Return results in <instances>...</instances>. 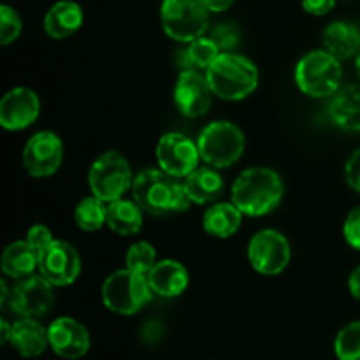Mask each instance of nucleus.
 Wrapping results in <instances>:
<instances>
[{"label":"nucleus","mask_w":360,"mask_h":360,"mask_svg":"<svg viewBox=\"0 0 360 360\" xmlns=\"http://www.w3.org/2000/svg\"><path fill=\"white\" fill-rule=\"evenodd\" d=\"M345 174H347L348 185H350L355 192L360 193V148L348 158Z\"/></svg>","instance_id":"nucleus-34"},{"label":"nucleus","mask_w":360,"mask_h":360,"mask_svg":"<svg viewBox=\"0 0 360 360\" xmlns=\"http://www.w3.org/2000/svg\"><path fill=\"white\" fill-rule=\"evenodd\" d=\"M155 153L162 171L176 178H186L190 172L195 171L200 158L197 144L179 132H169L162 136Z\"/></svg>","instance_id":"nucleus-11"},{"label":"nucleus","mask_w":360,"mask_h":360,"mask_svg":"<svg viewBox=\"0 0 360 360\" xmlns=\"http://www.w3.org/2000/svg\"><path fill=\"white\" fill-rule=\"evenodd\" d=\"M134 176L127 158L118 151H108L91 164L88 172V185L91 193L104 202L122 199L127 190L132 188Z\"/></svg>","instance_id":"nucleus-8"},{"label":"nucleus","mask_w":360,"mask_h":360,"mask_svg":"<svg viewBox=\"0 0 360 360\" xmlns=\"http://www.w3.org/2000/svg\"><path fill=\"white\" fill-rule=\"evenodd\" d=\"M53 285L42 274H28L16 280L7 297L11 311L16 313L20 319L44 316L53 308Z\"/></svg>","instance_id":"nucleus-9"},{"label":"nucleus","mask_w":360,"mask_h":360,"mask_svg":"<svg viewBox=\"0 0 360 360\" xmlns=\"http://www.w3.org/2000/svg\"><path fill=\"white\" fill-rule=\"evenodd\" d=\"M283 197V181L267 167L243 171L232 185V202L246 217H264L278 207Z\"/></svg>","instance_id":"nucleus-2"},{"label":"nucleus","mask_w":360,"mask_h":360,"mask_svg":"<svg viewBox=\"0 0 360 360\" xmlns=\"http://www.w3.org/2000/svg\"><path fill=\"white\" fill-rule=\"evenodd\" d=\"M74 218L81 231L95 232L108 224V206L98 197H86L77 204L74 211Z\"/></svg>","instance_id":"nucleus-27"},{"label":"nucleus","mask_w":360,"mask_h":360,"mask_svg":"<svg viewBox=\"0 0 360 360\" xmlns=\"http://www.w3.org/2000/svg\"><path fill=\"white\" fill-rule=\"evenodd\" d=\"M211 86L206 76L195 69L181 70L174 86V102L186 118H199L211 108Z\"/></svg>","instance_id":"nucleus-14"},{"label":"nucleus","mask_w":360,"mask_h":360,"mask_svg":"<svg viewBox=\"0 0 360 360\" xmlns=\"http://www.w3.org/2000/svg\"><path fill=\"white\" fill-rule=\"evenodd\" d=\"M39 267V253L28 241H16L7 246L2 253V271L13 280L34 274Z\"/></svg>","instance_id":"nucleus-24"},{"label":"nucleus","mask_w":360,"mask_h":360,"mask_svg":"<svg viewBox=\"0 0 360 360\" xmlns=\"http://www.w3.org/2000/svg\"><path fill=\"white\" fill-rule=\"evenodd\" d=\"M151 290L146 274L132 269H122L105 278L102 285V302L105 308L118 315H136L150 302Z\"/></svg>","instance_id":"nucleus-4"},{"label":"nucleus","mask_w":360,"mask_h":360,"mask_svg":"<svg viewBox=\"0 0 360 360\" xmlns=\"http://www.w3.org/2000/svg\"><path fill=\"white\" fill-rule=\"evenodd\" d=\"M336 6V0H302V9L313 16H323Z\"/></svg>","instance_id":"nucleus-35"},{"label":"nucleus","mask_w":360,"mask_h":360,"mask_svg":"<svg viewBox=\"0 0 360 360\" xmlns=\"http://www.w3.org/2000/svg\"><path fill=\"white\" fill-rule=\"evenodd\" d=\"M81 25H83V9L79 4L70 0H60L53 4L44 18V30L53 39L70 37L79 30Z\"/></svg>","instance_id":"nucleus-20"},{"label":"nucleus","mask_w":360,"mask_h":360,"mask_svg":"<svg viewBox=\"0 0 360 360\" xmlns=\"http://www.w3.org/2000/svg\"><path fill=\"white\" fill-rule=\"evenodd\" d=\"M39 271L53 287H67L79 276V255L69 243L53 241L39 253Z\"/></svg>","instance_id":"nucleus-12"},{"label":"nucleus","mask_w":360,"mask_h":360,"mask_svg":"<svg viewBox=\"0 0 360 360\" xmlns=\"http://www.w3.org/2000/svg\"><path fill=\"white\" fill-rule=\"evenodd\" d=\"M243 213L234 202L213 204L202 217V227L210 236L218 239L231 238L241 227Z\"/></svg>","instance_id":"nucleus-23"},{"label":"nucleus","mask_w":360,"mask_h":360,"mask_svg":"<svg viewBox=\"0 0 360 360\" xmlns=\"http://www.w3.org/2000/svg\"><path fill=\"white\" fill-rule=\"evenodd\" d=\"M132 193L141 210L157 217L181 213L192 204L185 183L162 169H146L134 176Z\"/></svg>","instance_id":"nucleus-1"},{"label":"nucleus","mask_w":360,"mask_h":360,"mask_svg":"<svg viewBox=\"0 0 360 360\" xmlns=\"http://www.w3.org/2000/svg\"><path fill=\"white\" fill-rule=\"evenodd\" d=\"M333 123L348 132H360V86L340 88L329 102Z\"/></svg>","instance_id":"nucleus-19"},{"label":"nucleus","mask_w":360,"mask_h":360,"mask_svg":"<svg viewBox=\"0 0 360 360\" xmlns=\"http://www.w3.org/2000/svg\"><path fill=\"white\" fill-rule=\"evenodd\" d=\"M210 13H224L234 4V0H204Z\"/></svg>","instance_id":"nucleus-36"},{"label":"nucleus","mask_w":360,"mask_h":360,"mask_svg":"<svg viewBox=\"0 0 360 360\" xmlns=\"http://www.w3.org/2000/svg\"><path fill=\"white\" fill-rule=\"evenodd\" d=\"M343 234L352 248L360 250V206L348 213L343 225Z\"/></svg>","instance_id":"nucleus-32"},{"label":"nucleus","mask_w":360,"mask_h":360,"mask_svg":"<svg viewBox=\"0 0 360 360\" xmlns=\"http://www.w3.org/2000/svg\"><path fill=\"white\" fill-rule=\"evenodd\" d=\"M248 260L257 273L276 276L290 262V245L281 232L264 229L250 239Z\"/></svg>","instance_id":"nucleus-10"},{"label":"nucleus","mask_w":360,"mask_h":360,"mask_svg":"<svg viewBox=\"0 0 360 360\" xmlns=\"http://www.w3.org/2000/svg\"><path fill=\"white\" fill-rule=\"evenodd\" d=\"M151 290L162 297H178L188 287V271L176 260H160L148 273Z\"/></svg>","instance_id":"nucleus-17"},{"label":"nucleus","mask_w":360,"mask_h":360,"mask_svg":"<svg viewBox=\"0 0 360 360\" xmlns=\"http://www.w3.org/2000/svg\"><path fill=\"white\" fill-rule=\"evenodd\" d=\"M355 65H357V72H359V77H360V51L357 55V62H355Z\"/></svg>","instance_id":"nucleus-39"},{"label":"nucleus","mask_w":360,"mask_h":360,"mask_svg":"<svg viewBox=\"0 0 360 360\" xmlns=\"http://www.w3.org/2000/svg\"><path fill=\"white\" fill-rule=\"evenodd\" d=\"M127 267L136 273L146 274L153 269V266L157 264V253L155 248L146 241H139L136 245H132L127 252Z\"/></svg>","instance_id":"nucleus-29"},{"label":"nucleus","mask_w":360,"mask_h":360,"mask_svg":"<svg viewBox=\"0 0 360 360\" xmlns=\"http://www.w3.org/2000/svg\"><path fill=\"white\" fill-rule=\"evenodd\" d=\"M341 63L327 51H309L295 67V83L309 97H330L340 90Z\"/></svg>","instance_id":"nucleus-5"},{"label":"nucleus","mask_w":360,"mask_h":360,"mask_svg":"<svg viewBox=\"0 0 360 360\" xmlns=\"http://www.w3.org/2000/svg\"><path fill=\"white\" fill-rule=\"evenodd\" d=\"M9 343L21 357H39L49 347L48 329L35 319H20L13 323Z\"/></svg>","instance_id":"nucleus-18"},{"label":"nucleus","mask_w":360,"mask_h":360,"mask_svg":"<svg viewBox=\"0 0 360 360\" xmlns=\"http://www.w3.org/2000/svg\"><path fill=\"white\" fill-rule=\"evenodd\" d=\"M41 104L28 88L9 90L0 101V125L7 130H23L37 120Z\"/></svg>","instance_id":"nucleus-16"},{"label":"nucleus","mask_w":360,"mask_h":360,"mask_svg":"<svg viewBox=\"0 0 360 360\" xmlns=\"http://www.w3.org/2000/svg\"><path fill=\"white\" fill-rule=\"evenodd\" d=\"M108 227L120 236L137 234L143 227V210L136 200L108 202Z\"/></svg>","instance_id":"nucleus-25"},{"label":"nucleus","mask_w":360,"mask_h":360,"mask_svg":"<svg viewBox=\"0 0 360 360\" xmlns=\"http://www.w3.org/2000/svg\"><path fill=\"white\" fill-rule=\"evenodd\" d=\"M183 183L188 199L195 204H211L224 193V179L211 167H197Z\"/></svg>","instance_id":"nucleus-22"},{"label":"nucleus","mask_w":360,"mask_h":360,"mask_svg":"<svg viewBox=\"0 0 360 360\" xmlns=\"http://www.w3.org/2000/svg\"><path fill=\"white\" fill-rule=\"evenodd\" d=\"M160 20L169 37L178 42H192L206 34L210 9L204 0H164Z\"/></svg>","instance_id":"nucleus-7"},{"label":"nucleus","mask_w":360,"mask_h":360,"mask_svg":"<svg viewBox=\"0 0 360 360\" xmlns=\"http://www.w3.org/2000/svg\"><path fill=\"white\" fill-rule=\"evenodd\" d=\"M211 91L225 101H241L253 94L259 84V70L246 56L221 53L206 69Z\"/></svg>","instance_id":"nucleus-3"},{"label":"nucleus","mask_w":360,"mask_h":360,"mask_svg":"<svg viewBox=\"0 0 360 360\" xmlns=\"http://www.w3.org/2000/svg\"><path fill=\"white\" fill-rule=\"evenodd\" d=\"M211 39H213L214 44L218 46L221 53H232L239 46L241 41V32H239L238 25L231 23H218L217 27L211 30Z\"/></svg>","instance_id":"nucleus-30"},{"label":"nucleus","mask_w":360,"mask_h":360,"mask_svg":"<svg viewBox=\"0 0 360 360\" xmlns=\"http://www.w3.org/2000/svg\"><path fill=\"white\" fill-rule=\"evenodd\" d=\"M220 55L221 51L218 49V46L214 44L213 39L204 37L202 35V37L188 42V48H186L185 51H179V65L183 67V70H206Z\"/></svg>","instance_id":"nucleus-26"},{"label":"nucleus","mask_w":360,"mask_h":360,"mask_svg":"<svg viewBox=\"0 0 360 360\" xmlns=\"http://www.w3.org/2000/svg\"><path fill=\"white\" fill-rule=\"evenodd\" d=\"M348 288H350L352 295H354L357 301H360V266L350 274V280H348Z\"/></svg>","instance_id":"nucleus-37"},{"label":"nucleus","mask_w":360,"mask_h":360,"mask_svg":"<svg viewBox=\"0 0 360 360\" xmlns=\"http://www.w3.org/2000/svg\"><path fill=\"white\" fill-rule=\"evenodd\" d=\"M27 241L34 246L35 252L41 253L42 250H44L46 246L51 245L55 239H53L48 227H44V225H34V227L27 232Z\"/></svg>","instance_id":"nucleus-33"},{"label":"nucleus","mask_w":360,"mask_h":360,"mask_svg":"<svg viewBox=\"0 0 360 360\" xmlns=\"http://www.w3.org/2000/svg\"><path fill=\"white\" fill-rule=\"evenodd\" d=\"M334 354L340 360H360V322H352L338 333Z\"/></svg>","instance_id":"nucleus-28"},{"label":"nucleus","mask_w":360,"mask_h":360,"mask_svg":"<svg viewBox=\"0 0 360 360\" xmlns=\"http://www.w3.org/2000/svg\"><path fill=\"white\" fill-rule=\"evenodd\" d=\"M0 329H2V345L9 343L11 333H13V326H11L6 319H2V322H0Z\"/></svg>","instance_id":"nucleus-38"},{"label":"nucleus","mask_w":360,"mask_h":360,"mask_svg":"<svg viewBox=\"0 0 360 360\" xmlns=\"http://www.w3.org/2000/svg\"><path fill=\"white\" fill-rule=\"evenodd\" d=\"M21 34V20L16 11L9 6H0V44L7 46L16 41Z\"/></svg>","instance_id":"nucleus-31"},{"label":"nucleus","mask_w":360,"mask_h":360,"mask_svg":"<svg viewBox=\"0 0 360 360\" xmlns=\"http://www.w3.org/2000/svg\"><path fill=\"white\" fill-rule=\"evenodd\" d=\"M49 348L58 357L77 360L90 350V334L86 327L70 316H60L48 327Z\"/></svg>","instance_id":"nucleus-15"},{"label":"nucleus","mask_w":360,"mask_h":360,"mask_svg":"<svg viewBox=\"0 0 360 360\" xmlns=\"http://www.w3.org/2000/svg\"><path fill=\"white\" fill-rule=\"evenodd\" d=\"M63 158L62 141L56 134L37 132L27 141L23 150V165L34 178H46L58 171Z\"/></svg>","instance_id":"nucleus-13"},{"label":"nucleus","mask_w":360,"mask_h":360,"mask_svg":"<svg viewBox=\"0 0 360 360\" xmlns=\"http://www.w3.org/2000/svg\"><path fill=\"white\" fill-rule=\"evenodd\" d=\"M197 148L200 158L211 167H231L245 151V136L234 123L213 122L199 134Z\"/></svg>","instance_id":"nucleus-6"},{"label":"nucleus","mask_w":360,"mask_h":360,"mask_svg":"<svg viewBox=\"0 0 360 360\" xmlns=\"http://www.w3.org/2000/svg\"><path fill=\"white\" fill-rule=\"evenodd\" d=\"M323 48L327 53L341 60H348L359 55L360 32L355 25L347 21H334L323 30Z\"/></svg>","instance_id":"nucleus-21"}]
</instances>
